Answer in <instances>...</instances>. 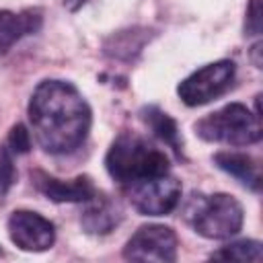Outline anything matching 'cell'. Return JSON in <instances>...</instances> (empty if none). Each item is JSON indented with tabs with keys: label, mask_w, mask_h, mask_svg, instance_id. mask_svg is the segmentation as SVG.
<instances>
[{
	"label": "cell",
	"mask_w": 263,
	"mask_h": 263,
	"mask_svg": "<svg viewBox=\"0 0 263 263\" xmlns=\"http://www.w3.org/2000/svg\"><path fill=\"white\" fill-rule=\"evenodd\" d=\"M142 119L148 123V127L164 142L168 144L177 154H181V140H179V127L175 123V119L160 111L158 107H144L142 109Z\"/></svg>",
	"instance_id": "obj_13"
},
{
	"label": "cell",
	"mask_w": 263,
	"mask_h": 263,
	"mask_svg": "<svg viewBox=\"0 0 263 263\" xmlns=\"http://www.w3.org/2000/svg\"><path fill=\"white\" fill-rule=\"evenodd\" d=\"M127 261H158L171 263L177 259V234L162 224L140 226L123 247Z\"/></svg>",
	"instance_id": "obj_7"
},
{
	"label": "cell",
	"mask_w": 263,
	"mask_h": 263,
	"mask_svg": "<svg viewBox=\"0 0 263 263\" xmlns=\"http://www.w3.org/2000/svg\"><path fill=\"white\" fill-rule=\"evenodd\" d=\"M33 183L39 193H43L47 199L58 201V203H64V201H70V203L84 201L86 203L97 193V189L88 177H76L70 181H62V179H55V177H49V175L37 171V173H33Z\"/></svg>",
	"instance_id": "obj_9"
},
{
	"label": "cell",
	"mask_w": 263,
	"mask_h": 263,
	"mask_svg": "<svg viewBox=\"0 0 263 263\" xmlns=\"http://www.w3.org/2000/svg\"><path fill=\"white\" fill-rule=\"evenodd\" d=\"M14 181V166L4 148H0V201L6 197L10 185Z\"/></svg>",
	"instance_id": "obj_15"
},
{
	"label": "cell",
	"mask_w": 263,
	"mask_h": 263,
	"mask_svg": "<svg viewBox=\"0 0 263 263\" xmlns=\"http://www.w3.org/2000/svg\"><path fill=\"white\" fill-rule=\"evenodd\" d=\"M123 189L129 195L132 205L144 216H164L181 201V183L168 173L138 181Z\"/></svg>",
	"instance_id": "obj_6"
},
{
	"label": "cell",
	"mask_w": 263,
	"mask_h": 263,
	"mask_svg": "<svg viewBox=\"0 0 263 263\" xmlns=\"http://www.w3.org/2000/svg\"><path fill=\"white\" fill-rule=\"evenodd\" d=\"M8 146H10L12 152H16V154L29 152V148H31V136H29V132H27V127H25L23 123H16V125L10 129Z\"/></svg>",
	"instance_id": "obj_16"
},
{
	"label": "cell",
	"mask_w": 263,
	"mask_h": 263,
	"mask_svg": "<svg viewBox=\"0 0 263 263\" xmlns=\"http://www.w3.org/2000/svg\"><path fill=\"white\" fill-rule=\"evenodd\" d=\"M29 119L39 146L49 154L76 150L90 129V109L64 80L41 82L29 103Z\"/></svg>",
	"instance_id": "obj_1"
},
{
	"label": "cell",
	"mask_w": 263,
	"mask_h": 263,
	"mask_svg": "<svg viewBox=\"0 0 263 263\" xmlns=\"http://www.w3.org/2000/svg\"><path fill=\"white\" fill-rule=\"evenodd\" d=\"M41 25L39 12L25 10L21 14L10 10H0V53L12 47L21 37L35 33Z\"/></svg>",
	"instance_id": "obj_10"
},
{
	"label": "cell",
	"mask_w": 263,
	"mask_h": 263,
	"mask_svg": "<svg viewBox=\"0 0 263 263\" xmlns=\"http://www.w3.org/2000/svg\"><path fill=\"white\" fill-rule=\"evenodd\" d=\"M210 257L222 259V261H261V242L259 240H236L212 253Z\"/></svg>",
	"instance_id": "obj_14"
},
{
	"label": "cell",
	"mask_w": 263,
	"mask_h": 263,
	"mask_svg": "<svg viewBox=\"0 0 263 263\" xmlns=\"http://www.w3.org/2000/svg\"><path fill=\"white\" fill-rule=\"evenodd\" d=\"M234 72L236 70L230 60H220V62L208 64V66L199 68L197 72H193L191 76H187L179 84L177 92H179L181 101L189 107L205 105L230 88V84L234 80Z\"/></svg>",
	"instance_id": "obj_5"
},
{
	"label": "cell",
	"mask_w": 263,
	"mask_h": 263,
	"mask_svg": "<svg viewBox=\"0 0 263 263\" xmlns=\"http://www.w3.org/2000/svg\"><path fill=\"white\" fill-rule=\"evenodd\" d=\"M8 234L18 249L31 251V253L47 251L55 240L53 224L41 214H35L29 210H16L10 214Z\"/></svg>",
	"instance_id": "obj_8"
},
{
	"label": "cell",
	"mask_w": 263,
	"mask_h": 263,
	"mask_svg": "<svg viewBox=\"0 0 263 263\" xmlns=\"http://www.w3.org/2000/svg\"><path fill=\"white\" fill-rule=\"evenodd\" d=\"M261 33V0H251L247 6V35Z\"/></svg>",
	"instance_id": "obj_17"
},
{
	"label": "cell",
	"mask_w": 263,
	"mask_h": 263,
	"mask_svg": "<svg viewBox=\"0 0 263 263\" xmlns=\"http://www.w3.org/2000/svg\"><path fill=\"white\" fill-rule=\"evenodd\" d=\"M195 134L205 142L247 146L261 140V121L240 103H230L195 123Z\"/></svg>",
	"instance_id": "obj_4"
},
{
	"label": "cell",
	"mask_w": 263,
	"mask_h": 263,
	"mask_svg": "<svg viewBox=\"0 0 263 263\" xmlns=\"http://www.w3.org/2000/svg\"><path fill=\"white\" fill-rule=\"evenodd\" d=\"M183 216L197 234L214 240L234 236L245 220L242 205L228 193H193L183 205Z\"/></svg>",
	"instance_id": "obj_3"
},
{
	"label": "cell",
	"mask_w": 263,
	"mask_h": 263,
	"mask_svg": "<svg viewBox=\"0 0 263 263\" xmlns=\"http://www.w3.org/2000/svg\"><path fill=\"white\" fill-rule=\"evenodd\" d=\"M86 203H88V208L82 214V226L86 228V232L105 234V232L113 230L117 226V222L121 220L119 208L99 193H95V197L88 199Z\"/></svg>",
	"instance_id": "obj_12"
},
{
	"label": "cell",
	"mask_w": 263,
	"mask_h": 263,
	"mask_svg": "<svg viewBox=\"0 0 263 263\" xmlns=\"http://www.w3.org/2000/svg\"><path fill=\"white\" fill-rule=\"evenodd\" d=\"M107 173L121 185H134L138 181L168 173L166 154L136 134H121L105 156Z\"/></svg>",
	"instance_id": "obj_2"
},
{
	"label": "cell",
	"mask_w": 263,
	"mask_h": 263,
	"mask_svg": "<svg viewBox=\"0 0 263 263\" xmlns=\"http://www.w3.org/2000/svg\"><path fill=\"white\" fill-rule=\"evenodd\" d=\"M214 162H216L218 168H222L224 173L232 175L245 187H249L253 191H259L261 173H259V164L255 162L253 156L240 154V152H218L214 156Z\"/></svg>",
	"instance_id": "obj_11"
},
{
	"label": "cell",
	"mask_w": 263,
	"mask_h": 263,
	"mask_svg": "<svg viewBox=\"0 0 263 263\" xmlns=\"http://www.w3.org/2000/svg\"><path fill=\"white\" fill-rule=\"evenodd\" d=\"M259 51H261V43H255L253 49H251V58H253V64L257 68H261V58H259Z\"/></svg>",
	"instance_id": "obj_18"
}]
</instances>
